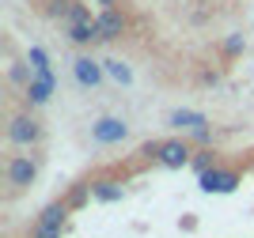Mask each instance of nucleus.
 I'll list each match as a JSON object with an SVG mask.
<instances>
[{"label":"nucleus","instance_id":"9d476101","mask_svg":"<svg viewBox=\"0 0 254 238\" xmlns=\"http://www.w3.org/2000/svg\"><path fill=\"white\" fill-rule=\"evenodd\" d=\"M68 216H72V204L61 197V200H50L34 219H46V223H68Z\"/></svg>","mask_w":254,"mask_h":238},{"label":"nucleus","instance_id":"2eb2a0df","mask_svg":"<svg viewBox=\"0 0 254 238\" xmlns=\"http://www.w3.org/2000/svg\"><path fill=\"white\" fill-rule=\"evenodd\" d=\"M216 163H220V159H216V151H212V147H197V151H193V159H190V166L197 170V174H205V170H209V166H216Z\"/></svg>","mask_w":254,"mask_h":238},{"label":"nucleus","instance_id":"f03ea898","mask_svg":"<svg viewBox=\"0 0 254 238\" xmlns=\"http://www.w3.org/2000/svg\"><path fill=\"white\" fill-rule=\"evenodd\" d=\"M193 151H197V147H193L190 136H171V140H159L156 166H163V170H182V166H190Z\"/></svg>","mask_w":254,"mask_h":238},{"label":"nucleus","instance_id":"9b49d317","mask_svg":"<svg viewBox=\"0 0 254 238\" xmlns=\"http://www.w3.org/2000/svg\"><path fill=\"white\" fill-rule=\"evenodd\" d=\"M91 193H95V200H122V182H114V178H95L91 182Z\"/></svg>","mask_w":254,"mask_h":238},{"label":"nucleus","instance_id":"4468645a","mask_svg":"<svg viewBox=\"0 0 254 238\" xmlns=\"http://www.w3.org/2000/svg\"><path fill=\"white\" fill-rule=\"evenodd\" d=\"M91 197H95V193H91V182H76V186L68 189V193H64V200L72 204V212H76V208H84Z\"/></svg>","mask_w":254,"mask_h":238},{"label":"nucleus","instance_id":"f3484780","mask_svg":"<svg viewBox=\"0 0 254 238\" xmlns=\"http://www.w3.org/2000/svg\"><path fill=\"white\" fill-rule=\"evenodd\" d=\"M106 64V72L114 76L118 83H133V72H129V64H122V61H103Z\"/></svg>","mask_w":254,"mask_h":238},{"label":"nucleus","instance_id":"6ab92c4d","mask_svg":"<svg viewBox=\"0 0 254 238\" xmlns=\"http://www.w3.org/2000/svg\"><path fill=\"white\" fill-rule=\"evenodd\" d=\"M8 80H11V83H23V87H27V83H31V76H27V68H23V64H11Z\"/></svg>","mask_w":254,"mask_h":238},{"label":"nucleus","instance_id":"423d86ee","mask_svg":"<svg viewBox=\"0 0 254 238\" xmlns=\"http://www.w3.org/2000/svg\"><path fill=\"white\" fill-rule=\"evenodd\" d=\"M129 136V125L122 121V117H99L95 125H91V140L95 144H122Z\"/></svg>","mask_w":254,"mask_h":238},{"label":"nucleus","instance_id":"20e7f679","mask_svg":"<svg viewBox=\"0 0 254 238\" xmlns=\"http://www.w3.org/2000/svg\"><path fill=\"white\" fill-rule=\"evenodd\" d=\"M4 178H8L11 193L31 189L34 182H38V159H34V155H8V163H4Z\"/></svg>","mask_w":254,"mask_h":238},{"label":"nucleus","instance_id":"ddd939ff","mask_svg":"<svg viewBox=\"0 0 254 238\" xmlns=\"http://www.w3.org/2000/svg\"><path fill=\"white\" fill-rule=\"evenodd\" d=\"M27 238H64V223H46V219H34Z\"/></svg>","mask_w":254,"mask_h":238},{"label":"nucleus","instance_id":"a211bd4d","mask_svg":"<svg viewBox=\"0 0 254 238\" xmlns=\"http://www.w3.org/2000/svg\"><path fill=\"white\" fill-rule=\"evenodd\" d=\"M31 72H34V76H53V72H50V61H46L42 49H31Z\"/></svg>","mask_w":254,"mask_h":238},{"label":"nucleus","instance_id":"7ed1b4c3","mask_svg":"<svg viewBox=\"0 0 254 238\" xmlns=\"http://www.w3.org/2000/svg\"><path fill=\"white\" fill-rule=\"evenodd\" d=\"M205 193H235V189L243 186V170L239 166H228V163H216L209 166L205 174H197Z\"/></svg>","mask_w":254,"mask_h":238},{"label":"nucleus","instance_id":"39448f33","mask_svg":"<svg viewBox=\"0 0 254 238\" xmlns=\"http://www.w3.org/2000/svg\"><path fill=\"white\" fill-rule=\"evenodd\" d=\"M126 27H129V19H126L118 8H103V11L95 15L99 42H114V38H122V34H126Z\"/></svg>","mask_w":254,"mask_h":238},{"label":"nucleus","instance_id":"f257e3e1","mask_svg":"<svg viewBox=\"0 0 254 238\" xmlns=\"http://www.w3.org/2000/svg\"><path fill=\"white\" fill-rule=\"evenodd\" d=\"M4 136H8V144L27 147V151H31V147H38L46 140V129H42V121H38L34 114H11Z\"/></svg>","mask_w":254,"mask_h":238},{"label":"nucleus","instance_id":"dca6fc26","mask_svg":"<svg viewBox=\"0 0 254 238\" xmlns=\"http://www.w3.org/2000/svg\"><path fill=\"white\" fill-rule=\"evenodd\" d=\"M247 49V42H243V34H228V38L220 42V53L224 57H228V61H232V57H239V53Z\"/></svg>","mask_w":254,"mask_h":238},{"label":"nucleus","instance_id":"0eeeda50","mask_svg":"<svg viewBox=\"0 0 254 238\" xmlns=\"http://www.w3.org/2000/svg\"><path fill=\"white\" fill-rule=\"evenodd\" d=\"M46 15H50V19H61L64 27H68V23H80V19H91V11H87L80 0H46Z\"/></svg>","mask_w":254,"mask_h":238},{"label":"nucleus","instance_id":"1a4fd4ad","mask_svg":"<svg viewBox=\"0 0 254 238\" xmlns=\"http://www.w3.org/2000/svg\"><path fill=\"white\" fill-rule=\"evenodd\" d=\"M64 34H68V42H76V46L99 42V31H95V15H91V19H80V23H68V27H64Z\"/></svg>","mask_w":254,"mask_h":238},{"label":"nucleus","instance_id":"6e6552de","mask_svg":"<svg viewBox=\"0 0 254 238\" xmlns=\"http://www.w3.org/2000/svg\"><path fill=\"white\" fill-rule=\"evenodd\" d=\"M103 68H106V64L91 61V57H76V61H72V72H76V83H80V87H99Z\"/></svg>","mask_w":254,"mask_h":238},{"label":"nucleus","instance_id":"f8f14e48","mask_svg":"<svg viewBox=\"0 0 254 238\" xmlns=\"http://www.w3.org/2000/svg\"><path fill=\"white\" fill-rule=\"evenodd\" d=\"M171 125H175V129H186V133H193V129L209 125V117H205V114H193V110H175V114H171Z\"/></svg>","mask_w":254,"mask_h":238},{"label":"nucleus","instance_id":"aec40b11","mask_svg":"<svg viewBox=\"0 0 254 238\" xmlns=\"http://www.w3.org/2000/svg\"><path fill=\"white\" fill-rule=\"evenodd\" d=\"M95 4H103V8H118V0H95Z\"/></svg>","mask_w":254,"mask_h":238}]
</instances>
